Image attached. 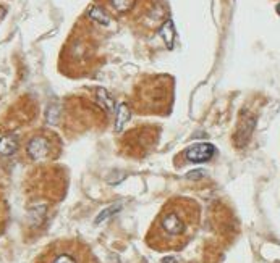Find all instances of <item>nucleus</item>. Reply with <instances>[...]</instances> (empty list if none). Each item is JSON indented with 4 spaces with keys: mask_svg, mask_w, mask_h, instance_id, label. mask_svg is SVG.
<instances>
[{
    "mask_svg": "<svg viewBox=\"0 0 280 263\" xmlns=\"http://www.w3.org/2000/svg\"><path fill=\"white\" fill-rule=\"evenodd\" d=\"M198 207L188 199H174L156 218L148 240L154 249H182L193 236Z\"/></svg>",
    "mask_w": 280,
    "mask_h": 263,
    "instance_id": "obj_1",
    "label": "nucleus"
},
{
    "mask_svg": "<svg viewBox=\"0 0 280 263\" xmlns=\"http://www.w3.org/2000/svg\"><path fill=\"white\" fill-rule=\"evenodd\" d=\"M39 263H97L91 250L78 240L55 244Z\"/></svg>",
    "mask_w": 280,
    "mask_h": 263,
    "instance_id": "obj_2",
    "label": "nucleus"
},
{
    "mask_svg": "<svg viewBox=\"0 0 280 263\" xmlns=\"http://www.w3.org/2000/svg\"><path fill=\"white\" fill-rule=\"evenodd\" d=\"M26 152L34 162H46L54 158V142L49 136H34L28 141Z\"/></svg>",
    "mask_w": 280,
    "mask_h": 263,
    "instance_id": "obj_3",
    "label": "nucleus"
},
{
    "mask_svg": "<svg viewBox=\"0 0 280 263\" xmlns=\"http://www.w3.org/2000/svg\"><path fill=\"white\" fill-rule=\"evenodd\" d=\"M139 4L141 0H102V7L100 9L113 13L115 17L133 18L134 13H141Z\"/></svg>",
    "mask_w": 280,
    "mask_h": 263,
    "instance_id": "obj_4",
    "label": "nucleus"
},
{
    "mask_svg": "<svg viewBox=\"0 0 280 263\" xmlns=\"http://www.w3.org/2000/svg\"><path fill=\"white\" fill-rule=\"evenodd\" d=\"M215 152V147L212 144H196L190 147L186 150L185 157L188 162L193 163H199V162H206V160H209Z\"/></svg>",
    "mask_w": 280,
    "mask_h": 263,
    "instance_id": "obj_5",
    "label": "nucleus"
},
{
    "mask_svg": "<svg viewBox=\"0 0 280 263\" xmlns=\"http://www.w3.org/2000/svg\"><path fill=\"white\" fill-rule=\"evenodd\" d=\"M18 147V141L17 137L13 136H7L0 139V153H4V155H10L17 150Z\"/></svg>",
    "mask_w": 280,
    "mask_h": 263,
    "instance_id": "obj_6",
    "label": "nucleus"
},
{
    "mask_svg": "<svg viewBox=\"0 0 280 263\" xmlns=\"http://www.w3.org/2000/svg\"><path fill=\"white\" fill-rule=\"evenodd\" d=\"M128 118H130V108H128L126 104H121L118 107V112H117V123H115V129L117 131H121V128H123V125L128 121Z\"/></svg>",
    "mask_w": 280,
    "mask_h": 263,
    "instance_id": "obj_7",
    "label": "nucleus"
},
{
    "mask_svg": "<svg viewBox=\"0 0 280 263\" xmlns=\"http://www.w3.org/2000/svg\"><path fill=\"white\" fill-rule=\"evenodd\" d=\"M89 17H91L92 20L99 21V23H102V25H109V23H110V17L107 15L105 10L100 9V7H94V9H91Z\"/></svg>",
    "mask_w": 280,
    "mask_h": 263,
    "instance_id": "obj_8",
    "label": "nucleus"
},
{
    "mask_svg": "<svg viewBox=\"0 0 280 263\" xmlns=\"http://www.w3.org/2000/svg\"><path fill=\"white\" fill-rule=\"evenodd\" d=\"M97 94H99L100 102H104V108H107V110H109V112H112V110H113V100L110 99L109 94H107L104 89H99Z\"/></svg>",
    "mask_w": 280,
    "mask_h": 263,
    "instance_id": "obj_9",
    "label": "nucleus"
},
{
    "mask_svg": "<svg viewBox=\"0 0 280 263\" xmlns=\"http://www.w3.org/2000/svg\"><path fill=\"white\" fill-rule=\"evenodd\" d=\"M120 210V207H110V208H107V210H104L102 213H99V216L96 218V224H99L100 221H104V220H107V218H109L112 213H115V211H118Z\"/></svg>",
    "mask_w": 280,
    "mask_h": 263,
    "instance_id": "obj_10",
    "label": "nucleus"
},
{
    "mask_svg": "<svg viewBox=\"0 0 280 263\" xmlns=\"http://www.w3.org/2000/svg\"><path fill=\"white\" fill-rule=\"evenodd\" d=\"M162 263H177V260H175V258H172V257H167V258H164V260H162Z\"/></svg>",
    "mask_w": 280,
    "mask_h": 263,
    "instance_id": "obj_11",
    "label": "nucleus"
}]
</instances>
